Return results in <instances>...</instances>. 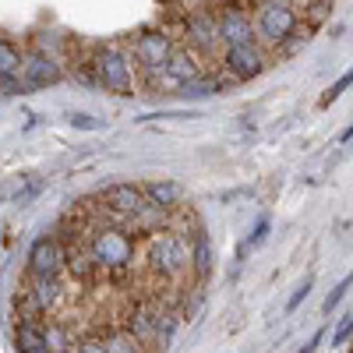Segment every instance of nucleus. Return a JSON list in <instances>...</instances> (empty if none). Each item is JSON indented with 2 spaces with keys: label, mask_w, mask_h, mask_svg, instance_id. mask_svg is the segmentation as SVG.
<instances>
[{
  "label": "nucleus",
  "mask_w": 353,
  "mask_h": 353,
  "mask_svg": "<svg viewBox=\"0 0 353 353\" xmlns=\"http://www.w3.org/2000/svg\"><path fill=\"white\" fill-rule=\"evenodd\" d=\"M85 251H88V258L96 261V269L124 272L138 258V237H131L128 226L96 223L92 230H88V237H85Z\"/></svg>",
  "instance_id": "f257e3e1"
},
{
  "label": "nucleus",
  "mask_w": 353,
  "mask_h": 353,
  "mask_svg": "<svg viewBox=\"0 0 353 353\" xmlns=\"http://www.w3.org/2000/svg\"><path fill=\"white\" fill-rule=\"evenodd\" d=\"M141 261H145V269H149L156 279H163V283L191 276V248H188V241L176 230H163V233H156V237L145 241Z\"/></svg>",
  "instance_id": "f03ea898"
},
{
  "label": "nucleus",
  "mask_w": 353,
  "mask_h": 353,
  "mask_svg": "<svg viewBox=\"0 0 353 353\" xmlns=\"http://www.w3.org/2000/svg\"><path fill=\"white\" fill-rule=\"evenodd\" d=\"M251 18H254V36L258 43L276 53L297 28L304 25L301 18V4H290V0H258V4H251Z\"/></svg>",
  "instance_id": "7ed1b4c3"
},
{
  "label": "nucleus",
  "mask_w": 353,
  "mask_h": 353,
  "mask_svg": "<svg viewBox=\"0 0 353 353\" xmlns=\"http://www.w3.org/2000/svg\"><path fill=\"white\" fill-rule=\"evenodd\" d=\"M92 71H96V85L106 88L113 96H134L138 92V64L131 50L124 46H99L92 57Z\"/></svg>",
  "instance_id": "20e7f679"
},
{
  "label": "nucleus",
  "mask_w": 353,
  "mask_h": 353,
  "mask_svg": "<svg viewBox=\"0 0 353 353\" xmlns=\"http://www.w3.org/2000/svg\"><path fill=\"white\" fill-rule=\"evenodd\" d=\"M176 39H181V46H188L194 57H201V61H212V57L223 50V43H219V11H212V8H188L181 14Z\"/></svg>",
  "instance_id": "39448f33"
},
{
  "label": "nucleus",
  "mask_w": 353,
  "mask_h": 353,
  "mask_svg": "<svg viewBox=\"0 0 353 353\" xmlns=\"http://www.w3.org/2000/svg\"><path fill=\"white\" fill-rule=\"evenodd\" d=\"M176 46H181V39H176L173 28L166 25H152V28H141V32L131 39V57L138 71L149 78V74H163L166 64L173 61Z\"/></svg>",
  "instance_id": "423d86ee"
},
{
  "label": "nucleus",
  "mask_w": 353,
  "mask_h": 353,
  "mask_svg": "<svg viewBox=\"0 0 353 353\" xmlns=\"http://www.w3.org/2000/svg\"><path fill=\"white\" fill-rule=\"evenodd\" d=\"M201 74H205L201 57H194L188 46H176V53H173V61L166 64V71L163 74H149L145 81H149V88H166L170 96H181L184 88L191 81H198Z\"/></svg>",
  "instance_id": "0eeeda50"
},
{
  "label": "nucleus",
  "mask_w": 353,
  "mask_h": 353,
  "mask_svg": "<svg viewBox=\"0 0 353 353\" xmlns=\"http://www.w3.org/2000/svg\"><path fill=\"white\" fill-rule=\"evenodd\" d=\"M103 212L110 216V223H117L121 226V219H134L145 205V191H141V184H128V181H117V184H110V188H103Z\"/></svg>",
  "instance_id": "6e6552de"
},
{
  "label": "nucleus",
  "mask_w": 353,
  "mask_h": 353,
  "mask_svg": "<svg viewBox=\"0 0 353 353\" xmlns=\"http://www.w3.org/2000/svg\"><path fill=\"white\" fill-rule=\"evenodd\" d=\"M219 43H223V50L258 43V36H254V18H251L248 4H223V8H219Z\"/></svg>",
  "instance_id": "1a4fd4ad"
},
{
  "label": "nucleus",
  "mask_w": 353,
  "mask_h": 353,
  "mask_svg": "<svg viewBox=\"0 0 353 353\" xmlns=\"http://www.w3.org/2000/svg\"><path fill=\"white\" fill-rule=\"evenodd\" d=\"M265 68H269V50L261 43L223 50V71L230 74V81H254Z\"/></svg>",
  "instance_id": "9d476101"
},
{
  "label": "nucleus",
  "mask_w": 353,
  "mask_h": 353,
  "mask_svg": "<svg viewBox=\"0 0 353 353\" xmlns=\"http://www.w3.org/2000/svg\"><path fill=\"white\" fill-rule=\"evenodd\" d=\"M61 78H64V64L57 61L53 53H46V50H28L25 53V68H21L25 92H36V88L57 85Z\"/></svg>",
  "instance_id": "9b49d317"
},
{
  "label": "nucleus",
  "mask_w": 353,
  "mask_h": 353,
  "mask_svg": "<svg viewBox=\"0 0 353 353\" xmlns=\"http://www.w3.org/2000/svg\"><path fill=\"white\" fill-rule=\"evenodd\" d=\"M68 265V254L61 248V241L53 237V233H46V237H39L32 248H28V276H61Z\"/></svg>",
  "instance_id": "f8f14e48"
},
{
  "label": "nucleus",
  "mask_w": 353,
  "mask_h": 353,
  "mask_svg": "<svg viewBox=\"0 0 353 353\" xmlns=\"http://www.w3.org/2000/svg\"><path fill=\"white\" fill-rule=\"evenodd\" d=\"M124 329L152 353V350L159 346V304H152V301L134 304V307L124 314Z\"/></svg>",
  "instance_id": "ddd939ff"
},
{
  "label": "nucleus",
  "mask_w": 353,
  "mask_h": 353,
  "mask_svg": "<svg viewBox=\"0 0 353 353\" xmlns=\"http://www.w3.org/2000/svg\"><path fill=\"white\" fill-rule=\"evenodd\" d=\"M28 293H32V301L43 307V314H57V311H61V304H64V297H68L61 276H53V279L28 276Z\"/></svg>",
  "instance_id": "4468645a"
},
{
  "label": "nucleus",
  "mask_w": 353,
  "mask_h": 353,
  "mask_svg": "<svg viewBox=\"0 0 353 353\" xmlns=\"http://www.w3.org/2000/svg\"><path fill=\"white\" fill-rule=\"evenodd\" d=\"M212 241H209V233H205L201 226L191 233V279L194 286H201L205 279L212 276Z\"/></svg>",
  "instance_id": "2eb2a0df"
},
{
  "label": "nucleus",
  "mask_w": 353,
  "mask_h": 353,
  "mask_svg": "<svg viewBox=\"0 0 353 353\" xmlns=\"http://www.w3.org/2000/svg\"><path fill=\"white\" fill-rule=\"evenodd\" d=\"M141 191H145V201L163 212H173L184 201V188L176 181H149V184H141Z\"/></svg>",
  "instance_id": "dca6fc26"
},
{
  "label": "nucleus",
  "mask_w": 353,
  "mask_h": 353,
  "mask_svg": "<svg viewBox=\"0 0 353 353\" xmlns=\"http://www.w3.org/2000/svg\"><path fill=\"white\" fill-rule=\"evenodd\" d=\"M43 325H46V321H43ZM43 325H36V321H18V329H14L18 353H50Z\"/></svg>",
  "instance_id": "f3484780"
},
{
  "label": "nucleus",
  "mask_w": 353,
  "mask_h": 353,
  "mask_svg": "<svg viewBox=\"0 0 353 353\" xmlns=\"http://www.w3.org/2000/svg\"><path fill=\"white\" fill-rule=\"evenodd\" d=\"M43 332H46V346H50V353H74L78 339L71 336L68 321H61V318H46Z\"/></svg>",
  "instance_id": "a211bd4d"
},
{
  "label": "nucleus",
  "mask_w": 353,
  "mask_h": 353,
  "mask_svg": "<svg viewBox=\"0 0 353 353\" xmlns=\"http://www.w3.org/2000/svg\"><path fill=\"white\" fill-rule=\"evenodd\" d=\"M21 68H25V53L18 50V43L0 36V81L21 78Z\"/></svg>",
  "instance_id": "6ab92c4d"
},
{
  "label": "nucleus",
  "mask_w": 353,
  "mask_h": 353,
  "mask_svg": "<svg viewBox=\"0 0 353 353\" xmlns=\"http://www.w3.org/2000/svg\"><path fill=\"white\" fill-rule=\"evenodd\" d=\"M103 343H106V353H149L124 325H110L103 332Z\"/></svg>",
  "instance_id": "aec40b11"
},
{
  "label": "nucleus",
  "mask_w": 353,
  "mask_h": 353,
  "mask_svg": "<svg viewBox=\"0 0 353 353\" xmlns=\"http://www.w3.org/2000/svg\"><path fill=\"white\" fill-rule=\"evenodd\" d=\"M230 81L223 78V74H216V71H205L198 81H191L188 88H184V99H209V96H216V92H223V88H226Z\"/></svg>",
  "instance_id": "412c9836"
},
{
  "label": "nucleus",
  "mask_w": 353,
  "mask_h": 353,
  "mask_svg": "<svg viewBox=\"0 0 353 353\" xmlns=\"http://www.w3.org/2000/svg\"><path fill=\"white\" fill-rule=\"evenodd\" d=\"M350 85H353V68H350V71H343V74H339V78H336V81H332V85L325 88V92H321L318 106H321V110H329V106H332V103H336V99H339V96L346 92Z\"/></svg>",
  "instance_id": "4be33fe9"
},
{
  "label": "nucleus",
  "mask_w": 353,
  "mask_h": 353,
  "mask_svg": "<svg viewBox=\"0 0 353 353\" xmlns=\"http://www.w3.org/2000/svg\"><path fill=\"white\" fill-rule=\"evenodd\" d=\"M311 32H314V28L301 25L297 32H293V36H290V39H286V43H283L279 50H276V57H297V53H301V50H304V46L311 43Z\"/></svg>",
  "instance_id": "5701e85b"
},
{
  "label": "nucleus",
  "mask_w": 353,
  "mask_h": 353,
  "mask_svg": "<svg viewBox=\"0 0 353 353\" xmlns=\"http://www.w3.org/2000/svg\"><path fill=\"white\" fill-rule=\"evenodd\" d=\"M329 14H332V4H329V0H314V4H304V8H301V18H304L307 28H318Z\"/></svg>",
  "instance_id": "b1692460"
},
{
  "label": "nucleus",
  "mask_w": 353,
  "mask_h": 353,
  "mask_svg": "<svg viewBox=\"0 0 353 353\" xmlns=\"http://www.w3.org/2000/svg\"><path fill=\"white\" fill-rule=\"evenodd\" d=\"M350 286H353V269H350V272H346V276H343V279L336 283V290H332L329 297H325V304H321V311H325V314H332V307H339V301L346 297V290H350Z\"/></svg>",
  "instance_id": "393cba45"
},
{
  "label": "nucleus",
  "mask_w": 353,
  "mask_h": 353,
  "mask_svg": "<svg viewBox=\"0 0 353 353\" xmlns=\"http://www.w3.org/2000/svg\"><path fill=\"white\" fill-rule=\"evenodd\" d=\"M350 339H353V311L343 314V318L336 321V329H332V346H346Z\"/></svg>",
  "instance_id": "a878e982"
},
{
  "label": "nucleus",
  "mask_w": 353,
  "mask_h": 353,
  "mask_svg": "<svg viewBox=\"0 0 353 353\" xmlns=\"http://www.w3.org/2000/svg\"><path fill=\"white\" fill-rule=\"evenodd\" d=\"M311 286H314V276H304V283L297 286V290H293V297L286 301V314H293V311H297L304 301H307V293H311Z\"/></svg>",
  "instance_id": "bb28decb"
},
{
  "label": "nucleus",
  "mask_w": 353,
  "mask_h": 353,
  "mask_svg": "<svg viewBox=\"0 0 353 353\" xmlns=\"http://www.w3.org/2000/svg\"><path fill=\"white\" fill-rule=\"evenodd\" d=\"M68 121H71V128H78V131H103V128H106L103 121H96V117H88V113H71Z\"/></svg>",
  "instance_id": "cd10ccee"
},
{
  "label": "nucleus",
  "mask_w": 353,
  "mask_h": 353,
  "mask_svg": "<svg viewBox=\"0 0 353 353\" xmlns=\"http://www.w3.org/2000/svg\"><path fill=\"white\" fill-rule=\"evenodd\" d=\"M46 188V181H28L25 188H18V194H14V205H28V201H32L39 191Z\"/></svg>",
  "instance_id": "c85d7f7f"
},
{
  "label": "nucleus",
  "mask_w": 353,
  "mask_h": 353,
  "mask_svg": "<svg viewBox=\"0 0 353 353\" xmlns=\"http://www.w3.org/2000/svg\"><path fill=\"white\" fill-rule=\"evenodd\" d=\"M74 353H106V343H103V336H81Z\"/></svg>",
  "instance_id": "c756f323"
},
{
  "label": "nucleus",
  "mask_w": 353,
  "mask_h": 353,
  "mask_svg": "<svg viewBox=\"0 0 353 353\" xmlns=\"http://www.w3.org/2000/svg\"><path fill=\"white\" fill-rule=\"evenodd\" d=\"M269 226H272V223H269V216H261V219H258V226H254V233L248 237V248H258L265 237H269Z\"/></svg>",
  "instance_id": "7c9ffc66"
},
{
  "label": "nucleus",
  "mask_w": 353,
  "mask_h": 353,
  "mask_svg": "<svg viewBox=\"0 0 353 353\" xmlns=\"http://www.w3.org/2000/svg\"><path fill=\"white\" fill-rule=\"evenodd\" d=\"M321 339H325V329H318V332H314V336H311V339H307V343L297 350V353H314V350L321 346Z\"/></svg>",
  "instance_id": "2f4dec72"
},
{
  "label": "nucleus",
  "mask_w": 353,
  "mask_h": 353,
  "mask_svg": "<svg viewBox=\"0 0 353 353\" xmlns=\"http://www.w3.org/2000/svg\"><path fill=\"white\" fill-rule=\"evenodd\" d=\"M350 138H353V124H350V128L343 131V138H339V141H350Z\"/></svg>",
  "instance_id": "473e14b6"
}]
</instances>
